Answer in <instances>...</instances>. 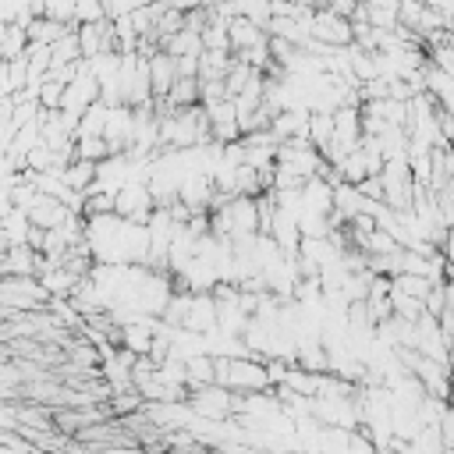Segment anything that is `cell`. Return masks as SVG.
<instances>
[{"label":"cell","instance_id":"2","mask_svg":"<svg viewBox=\"0 0 454 454\" xmlns=\"http://www.w3.org/2000/svg\"><path fill=\"white\" fill-rule=\"evenodd\" d=\"M25 216H28V223H32V227L50 231V227H60V223L71 216V209H67L64 202H57V199H50V195H39V192H35V202L25 209Z\"/></svg>","mask_w":454,"mask_h":454},{"label":"cell","instance_id":"6","mask_svg":"<svg viewBox=\"0 0 454 454\" xmlns=\"http://www.w3.org/2000/svg\"><path fill=\"white\" fill-rule=\"evenodd\" d=\"M390 287L394 291H401V294H411V298H426L429 294V287H433V280L429 277H419V273H394L390 277Z\"/></svg>","mask_w":454,"mask_h":454},{"label":"cell","instance_id":"8","mask_svg":"<svg viewBox=\"0 0 454 454\" xmlns=\"http://www.w3.org/2000/svg\"><path fill=\"white\" fill-rule=\"evenodd\" d=\"M106 408H110V415H131V411L142 408V394H138L135 387H128V390H114V394L106 397Z\"/></svg>","mask_w":454,"mask_h":454},{"label":"cell","instance_id":"7","mask_svg":"<svg viewBox=\"0 0 454 454\" xmlns=\"http://www.w3.org/2000/svg\"><path fill=\"white\" fill-rule=\"evenodd\" d=\"M106 156H110V149H106L103 135H82V138H74V160L99 163V160H106Z\"/></svg>","mask_w":454,"mask_h":454},{"label":"cell","instance_id":"9","mask_svg":"<svg viewBox=\"0 0 454 454\" xmlns=\"http://www.w3.org/2000/svg\"><path fill=\"white\" fill-rule=\"evenodd\" d=\"M43 14L60 25H74V0H43Z\"/></svg>","mask_w":454,"mask_h":454},{"label":"cell","instance_id":"3","mask_svg":"<svg viewBox=\"0 0 454 454\" xmlns=\"http://www.w3.org/2000/svg\"><path fill=\"white\" fill-rule=\"evenodd\" d=\"M145 64H149V96H153V99L167 96V89H170V82H174V57L163 53V50H156V53L145 57Z\"/></svg>","mask_w":454,"mask_h":454},{"label":"cell","instance_id":"4","mask_svg":"<svg viewBox=\"0 0 454 454\" xmlns=\"http://www.w3.org/2000/svg\"><path fill=\"white\" fill-rule=\"evenodd\" d=\"M163 99L170 106H195V103H202V82L199 78H174Z\"/></svg>","mask_w":454,"mask_h":454},{"label":"cell","instance_id":"1","mask_svg":"<svg viewBox=\"0 0 454 454\" xmlns=\"http://www.w3.org/2000/svg\"><path fill=\"white\" fill-rule=\"evenodd\" d=\"M181 330L199 333V337L216 330V301H213V294H209V291H192V298H188V312H184Z\"/></svg>","mask_w":454,"mask_h":454},{"label":"cell","instance_id":"5","mask_svg":"<svg viewBox=\"0 0 454 454\" xmlns=\"http://www.w3.org/2000/svg\"><path fill=\"white\" fill-rule=\"evenodd\" d=\"M92 177H96V163H89V160H71V163L60 170V181H64L71 192H85V188L92 184Z\"/></svg>","mask_w":454,"mask_h":454}]
</instances>
